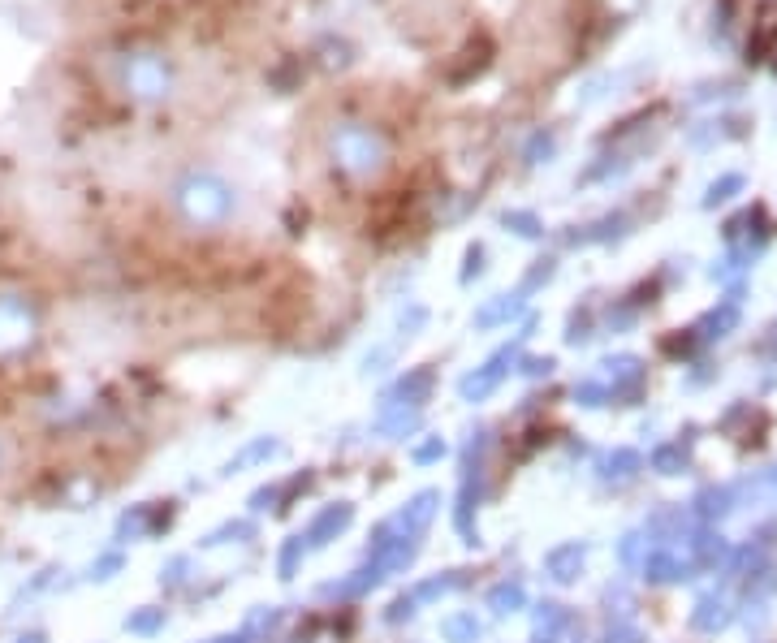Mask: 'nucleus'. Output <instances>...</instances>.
Returning <instances> with one entry per match:
<instances>
[{
	"mask_svg": "<svg viewBox=\"0 0 777 643\" xmlns=\"http://www.w3.org/2000/svg\"><path fill=\"white\" fill-rule=\"evenodd\" d=\"M177 208L199 225H216V221H225L229 208H234V195H229V186H221L216 177H190V182L177 186Z\"/></svg>",
	"mask_w": 777,
	"mask_h": 643,
	"instance_id": "1",
	"label": "nucleus"
},
{
	"mask_svg": "<svg viewBox=\"0 0 777 643\" xmlns=\"http://www.w3.org/2000/svg\"><path fill=\"white\" fill-rule=\"evenodd\" d=\"M35 341V311L18 294H0V359H13Z\"/></svg>",
	"mask_w": 777,
	"mask_h": 643,
	"instance_id": "2",
	"label": "nucleus"
},
{
	"mask_svg": "<svg viewBox=\"0 0 777 643\" xmlns=\"http://www.w3.org/2000/svg\"><path fill=\"white\" fill-rule=\"evenodd\" d=\"M510 359H514V350H501V354H493L480 372H471V376H462V385H458V393H462V402H484L488 393H493L501 380H506V372H510Z\"/></svg>",
	"mask_w": 777,
	"mask_h": 643,
	"instance_id": "3",
	"label": "nucleus"
},
{
	"mask_svg": "<svg viewBox=\"0 0 777 643\" xmlns=\"http://www.w3.org/2000/svg\"><path fill=\"white\" fill-rule=\"evenodd\" d=\"M350 518H354V505H346V501H337V505H324V510L311 518V527H307V544L311 549H324L329 540H337L342 531L350 527Z\"/></svg>",
	"mask_w": 777,
	"mask_h": 643,
	"instance_id": "4",
	"label": "nucleus"
},
{
	"mask_svg": "<svg viewBox=\"0 0 777 643\" xmlns=\"http://www.w3.org/2000/svg\"><path fill=\"white\" fill-rule=\"evenodd\" d=\"M337 156H342L350 169H372L376 156H380V147H376V139L367 130H342V134H337Z\"/></svg>",
	"mask_w": 777,
	"mask_h": 643,
	"instance_id": "5",
	"label": "nucleus"
},
{
	"mask_svg": "<svg viewBox=\"0 0 777 643\" xmlns=\"http://www.w3.org/2000/svg\"><path fill=\"white\" fill-rule=\"evenodd\" d=\"M436 505H441V492H432V488L415 492V497L406 501V510L398 514V523H402V531H406V536H424V531H428V523L436 518Z\"/></svg>",
	"mask_w": 777,
	"mask_h": 643,
	"instance_id": "6",
	"label": "nucleus"
},
{
	"mask_svg": "<svg viewBox=\"0 0 777 643\" xmlns=\"http://www.w3.org/2000/svg\"><path fill=\"white\" fill-rule=\"evenodd\" d=\"M432 385H436V380H432V372H428V367H415V372H406V376L398 380V385H393L389 402H393V406H415V410H419V406L428 402Z\"/></svg>",
	"mask_w": 777,
	"mask_h": 643,
	"instance_id": "7",
	"label": "nucleus"
},
{
	"mask_svg": "<svg viewBox=\"0 0 777 643\" xmlns=\"http://www.w3.org/2000/svg\"><path fill=\"white\" fill-rule=\"evenodd\" d=\"M126 82H130V91H139V95H160L165 91V70H160L156 61H134L126 70Z\"/></svg>",
	"mask_w": 777,
	"mask_h": 643,
	"instance_id": "8",
	"label": "nucleus"
},
{
	"mask_svg": "<svg viewBox=\"0 0 777 643\" xmlns=\"http://www.w3.org/2000/svg\"><path fill=\"white\" fill-rule=\"evenodd\" d=\"M380 579H385V574H380V566H376V562H367V566L354 570V579L333 583L329 592H333V596H363V592H372V587H376Z\"/></svg>",
	"mask_w": 777,
	"mask_h": 643,
	"instance_id": "9",
	"label": "nucleus"
},
{
	"mask_svg": "<svg viewBox=\"0 0 777 643\" xmlns=\"http://www.w3.org/2000/svg\"><path fill=\"white\" fill-rule=\"evenodd\" d=\"M441 635L449 643H475L484 635V626L475 622V613H449V618L441 622Z\"/></svg>",
	"mask_w": 777,
	"mask_h": 643,
	"instance_id": "10",
	"label": "nucleus"
},
{
	"mask_svg": "<svg viewBox=\"0 0 777 643\" xmlns=\"http://www.w3.org/2000/svg\"><path fill=\"white\" fill-rule=\"evenodd\" d=\"M272 454H281V445H277V441H268V436H259V441H251L238 458H229V462H225V475H234V471H242V467H251V462H264V458H272Z\"/></svg>",
	"mask_w": 777,
	"mask_h": 643,
	"instance_id": "11",
	"label": "nucleus"
},
{
	"mask_svg": "<svg viewBox=\"0 0 777 643\" xmlns=\"http://www.w3.org/2000/svg\"><path fill=\"white\" fill-rule=\"evenodd\" d=\"M488 609H493L497 618L518 613V609H523V587H518V583H497L493 592H488Z\"/></svg>",
	"mask_w": 777,
	"mask_h": 643,
	"instance_id": "12",
	"label": "nucleus"
},
{
	"mask_svg": "<svg viewBox=\"0 0 777 643\" xmlns=\"http://www.w3.org/2000/svg\"><path fill=\"white\" fill-rule=\"evenodd\" d=\"M419 428V410L415 406H398L393 415H385L380 419V432L389 436V441H398V436H406V432H415Z\"/></svg>",
	"mask_w": 777,
	"mask_h": 643,
	"instance_id": "13",
	"label": "nucleus"
},
{
	"mask_svg": "<svg viewBox=\"0 0 777 643\" xmlns=\"http://www.w3.org/2000/svg\"><path fill=\"white\" fill-rule=\"evenodd\" d=\"M160 626H165V609H139L126 618V631L130 635H156Z\"/></svg>",
	"mask_w": 777,
	"mask_h": 643,
	"instance_id": "14",
	"label": "nucleus"
},
{
	"mask_svg": "<svg viewBox=\"0 0 777 643\" xmlns=\"http://www.w3.org/2000/svg\"><path fill=\"white\" fill-rule=\"evenodd\" d=\"M255 536V527L251 523H225V527H216L208 540H203V549H221V544H234V540H251Z\"/></svg>",
	"mask_w": 777,
	"mask_h": 643,
	"instance_id": "15",
	"label": "nucleus"
},
{
	"mask_svg": "<svg viewBox=\"0 0 777 643\" xmlns=\"http://www.w3.org/2000/svg\"><path fill=\"white\" fill-rule=\"evenodd\" d=\"M445 441H441V436H428V441L424 445H415L411 449V462H415V467H428V462H441L445 458Z\"/></svg>",
	"mask_w": 777,
	"mask_h": 643,
	"instance_id": "16",
	"label": "nucleus"
},
{
	"mask_svg": "<svg viewBox=\"0 0 777 643\" xmlns=\"http://www.w3.org/2000/svg\"><path fill=\"white\" fill-rule=\"evenodd\" d=\"M458 583H462L458 574H445V579H428V583H419V587H415V605H419V600H436V596L454 592Z\"/></svg>",
	"mask_w": 777,
	"mask_h": 643,
	"instance_id": "17",
	"label": "nucleus"
},
{
	"mask_svg": "<svg viewBox=\"0 0 777 643\" xmlns=\"http://www.w3.org/2000/svg\"><path fill=\"white\" fill-rule=\"evenodd\" d=\"M575 557H579V549H575V544H570V549H557V553H549V562H544V566H549V574H553V579H575V574H570V562H575Z\"/></svg>",
	"mask_w": 777,
	"mask_h": 643,
	"instance_id": "18",
	"label": "nucleus"
},
{
	"mask_svg": "<svg viewBox=\"0 0 777 643\" xmlns=\"http://www.w3.org/2000/svg\"><path fill=\"white\" fill-rule=\"evenodd\" d=\"M298 557H303V536H290L285 540V549H281V579H294Z\"/></svg>",
	"mask_w": 777,
	"mask_h": 643,
	"instance_id": "19",
	"label": "nucleus"
},
{
	"mask_svg": "<svg viewBox=\"0 0 777 643\" xmlns=\"http://www.w3.org/2000/svg\"><path fill=\"white\" fill-rule=\"evenodd\" d=\"M117 570H121V557H117V553H108V557H100V562L91 566V579H100V583H104V579H113Z\"/></svg>",
	"mask_w": 777,
	"mask_h": 643,
	"instance_id": "20",
	"label": "nucleus"
},
{
	"mask_svg": "<svg viewBox=\"0 0 777 643\" xmlns=\"http://www.w3.org/2000/svg\"><path fill=\"white\" fill-rule=\"evenodd\" d=\"M147 527V510H134V514H126V518H121V536H139V531Z\"/></svg>",
	"mask_w": 777,
	"mask_h": 643,
	"instance_id": "21",
	"label": "nucleus"
},
{
	"mask_svg": "<svg viewBox=\"0 0 777 643\" xmlns=\"http://www.w3.org/2000/svg\"><path fill=\"white\" fill-rule=\"evenodd\" d=\"M281 501V488L272 484V488H259L255 497H251V510H268V505H277Z\"/></svg>",
	"mask_w": 777,
	"mask_h": 643,
	"instance_id": "22",
	"label": "nucleus"
},
{
	"mask_svg": "<svg viewBox=\"0 0 777 643\" xmlns=\"http://www.w3.org/2000/svg\"><path fill=\"white\" fill-rule=\"evenodd\" d=\"M186 557H173V562H169V570H160V583H182L186 579Z\"/></svg>",
	"mask_w": 777,
	"mask_h": 643,
	"instance_id": "23",
	"label": "nucleus"
},
{
	"mask_svg": "<svg viewBox=\"0 0 777 643\" xmlns=\"http://www.w3.org/2000/svg\"><path fill=\"white\" fill-rule=\"evenodd\" d=\"M411 613H415V596H402V600H393L389 622H402V618H411Z\"/></svg>",
	"mask_w": 777,
	"mask_h": 643,
	"instance_id": "24",
	"label": "nucleus"
},
{
	"mask_svg": "<svg viewBox=\"0 0 777 643\" xmlns=\"http://www.w3.org/2000/svg\"><path fill=\"white\" fill-rule=\"evenodd\" d=\"M277 622H281V613H251V618H247V631H264V626L272 631Z\"/></svg>",
	"mask_w": 777,
	"mask_h": 643,
	"instance_id": "25",
	"label": "nucleus"
},
{
	"mask_svg": "<svg viewBox=\"0 0 777 643\" xmlns=\"http://www.w3.org/2000/svg\"><path fill=\"white\" fill-rule=\"evenodd\" d=\"M13 643H48V639L39 635V631H31V635H18V639H13Z\"/></svg>",
	"mask_w": 777,
	"mask_h": 643,
	"instance_id": "26",
	"label": "nucleus"
},
{
	"mask_svg": "<svg viewBox=\"0 0 777 643\" xmlns=\"http://www.w3.org/2000/svg\"><path fill=\"white\" fill-rule=\"evenodd\" d=\"M216 643H251V639H247V635H238V639H234V635H225V639H216Z\"/></svg>",
	"mask_w": 777,
	"mask_h": 643,
	"instance_id": "27",
	"label": "nucleus"
}]
</instances>
